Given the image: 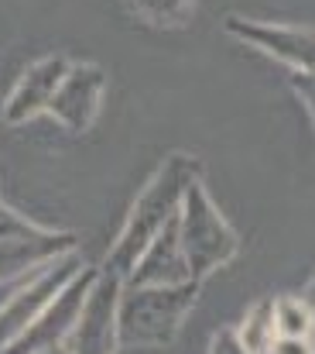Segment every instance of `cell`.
Returning a JSON list of instances; mask_svg holds the SVG:
<instances>
[{
    "mask_svg": "<svg viewBox=\"0 0 315 354\" xmlns=\"http://www.w3.org/2000/svg\"><path fill=\"white\" fill-rule=\"evenodd\" d=\"M199 176H203V165L189 151H175V155H168L161 162V169L148 179V186L134 200L123 231H120V237L113 241V248L106 254V268L113 275H120V279L130 275V268L137 265V258L144 254V248L179 214V203H182L185 189Z\"/></svg>",
    "mask_w": 315,
    "mask_h": 354,
    "instance_id": "6da1fadb",
    "label": "cell"
},
{
    "mask_svg": "<svg viewBox=\"0 0 315 354\" xmlns=\"http://www.w3.org/2000/svg\"><path fill=\"white\" fill-rule=\"evenodd\" d=\"M203 282H179V286H120L116 299V334L120 344L130 348H165L182 330L185 317L199 303Z\"/></svg>",
    "mask_w": 315,
    "mask_h": 354,
    "instance_id": "7a4b0ae2",
    "label": "cell"
},
{
    "mask_svg": "<svg viewBox=\"0 0 315 354\" xmlns=\"http://www.w3.org/2000/svg\"><path fill=\"white\" fill-rule=\"evenodd\" d=\"M175 221H179L182 254H185V261H189V275H192L196 282L210 279L216 268H223L226 261L236 258L240 237L223 221V214L216 210V203L210 200L203 179H196V183L185 189Z\"/></svg>",
    "mask_w": 315,
    "mask_h": 354,
    "instance_id": "3957f363",
    "label": "cell"
},
{
    "mask_svg": "<svg viewBox=\"0 0 315 354\" xmlns=\"http://www.w3.org/2000/svg\"><path fill=\"white\" fill-rule=\"evenodd\" d=\"M96 272H100L96 265H83V268L69 279V286L34 317V324H28L7 348H0V354H38V351H45V348L65 344L72 324L79 320V310H83V303H86V292H90Z\"/></svg>",
    "mask_w": 315,
    "mask_h": 354,
    "instance_id": "277c9868",
    "label": "cell"
},
{
    "mask_svg": "<svg viewBox=\"0 0 315 354\" xmlns=\"http://www.w3.org/2000/svg\"><path fill=\"white\" fill-rule=\"evenodd\" d=\"M120 286L123 279L113 275L110 268H100L86 303L79 310V320L72 324L65 348L69 354H116L120 348V334H116V299H120Z\"/></svg>",
    "mask_w": 315,
    "mask_h": 354,
    "instance_id": "5b68a950",
    "label": "cell"
},
{
    "mask_svg": "<svg viewBox=\"0 0 315 354\" xmlns=\"http://www.w3.org/2000/svg\"><path fill=\"white\" fill-rule=\"evenodd\" d=\"M72 248H76L72 234L45 231L0 203V275H17V272L38 268Z\"/></svg>",
    "mask_w": 315,
    "mask_h": 354,
    "instance_id": "8992f818",
    "label": "cell"
},
{
    "mask_svg": "<svg viewBox=\"0 0 315 354\" xmlns=\"http://www.w3.org/2000/svg\"><path fill=\"white\" fill-rule=\"evenodd\" d=\"M79 268H83V261L76 258V248L65 251V254H59L55 261H48V265L0 310V348H7L28 324H34V317L69 286V279H72Z\"/></svg>",
    "mask_w": 315,
    "mask_h": 354,
    "instance_id": "52a82bcc",
    "label": "cell"
},
{
    "mask_svg": "<svg viewBox=\"0 0 315 354\" xmlns=\"http://www.w3.org/2000/svg\"><path fill=\"white\" fill-rule=\"evenodd\" d=\"M226 31L236 35L240 41H247V45L267 52L271 59L292 66L295 73H315V31L312 28L230 17V21H226Z\"/></svg>",
    "mask_w": 315,
    "mask_h": 354,
    "instance_id": "ba28073f",
    "label": "cell"
},
{
    "mask_svg": "<svg viewBox=\"0 0 315 354\" xmlns=\"http://www.w3.org/2000/svg\"><path fill=\"white\" fill-rule=\"evenodd\" d=\"M103 93H106V73L93 62H72L69 73L62 76L52 104H48V114L59 120L62 127L69 131H86L100 107H103Z\"/></svg>",
    "mask_w": 315,
    "mask_h": 354,
    "instance_id": "9c48e42d",
    "label": "cell"
},
{
    "mask_svg": "<svg viewBox=\"0 0 315 354\" xmlns=\"http://www.w3.org/2000/svg\"><path fill=\"white\" fill-rule=\"evenodd\" d=\"M69 66L72 62L62 52H52V55L34 59L21 73V80L14 83V90L7 93L3 120L7 124H24V120L45 114L48 104H52V97H55V90H59V83H62V76L69 73Z\"/></svg>",
    "mask_w": 315,
    "mask_h": 354,
    "instance_id": "30bf717a",
    "label": "cell"
},
{
    "mask_svg": "<svg viewBox=\"0 0 315 354\" xmlns=\"http://www.w3.org/2000/svg\"><path fill=\"white\" fill-rule=\"evenodd\" d=\"M123 282H134V286H179V282H192L189 261L182 254L179 221L175 217L154 234V241L144 248V254L137 258V265L130 268V275Z\"/></svg>",
    "mask_w": 315,
    "mask_h": 354,
    "instance_id": "8fae6325",
    "label": "cell"
},
{
    "mask_svg": "<svg viewBox=\"0 0 315 354\" xmlns=\"http://www.w3.org/2000/svg\"><path fill=\"white\" fill-rule=\"evenodd\" d=\"M274 330L278 337H315V317L305 296L274 299Z\"/></svg>",
    "mask_w": 315,
    "mask_h": 354,
    "instance_id": "7c38bea8",
    "label": "cell"
},
{
    "mask_svg": "<svg viewBox=\"0 0 315 354\" xmlns=\"http://www.w3.org/2000/svg\"><path fill=\"white\" fill-rule=\"evenodd\" d=\"M236 334H240V341L247 344L250 354H267L271 341L278 337V330H274V299L254 303L250 313L243 317V324L236 327Z\"/></svg>",
    "mask_w": 315,
    "mask_h": 354,
    "instance_id": "4fadbf2b",
    "label": "cell"
},
{
    "mask_svg": "<svg viewBox=\"0 0 315 354\" xmlns=\"http://www.w3.org/2000/svg\"><path fill=\"white\" fill-rule=\"evenodd\" d=\"M137 17L158 24V28H175V24H185L189 14H192V3L196 0H123Z\"/></svg>",
    "mask_w": 315,
    "mask_h": 354,
    "instance_id": "5bb4252c",
    "label": "cell"
},
{
    "mask_svg": "<svg viewBox=\"0 0 315 354\" xmlns=\"http://www.w3.org/2000/svg\"><path fill=\"white\" fill-rule=\"evenodd\" d=\"M210 354H250V351H247V344L240 341L236 327H219L210 341Z\"/></svg>",
    "mask_w": 315,
    "mask_h": 354,
    "instance_id": "9a60e30c",
    "label": "cell"
},
{
    "mask_svg": "<svg viewBox=\"0 0 315 354\" xmlns=\"http://www.w3.org/2000/svg\"><path fill=\"white\" fill-rule=\"evenodd\" d=\"M267 354H315V337H274Z\"/></svg>",
    "mask_w": 315,
    "mask_h": 354,
    "instance_id": "2e32d148",
    "label": "cell"
},
{
    "mask_svg": "<svg viewBox=\"0 0 315 354\" xmlns=\"http://www.w3.org/2000/svg\"><path fill=\"white\" fill-rule=\"evenodd\" d=\"M292 86H295L298 100L309 107V114L315 120V73H292Z\"/></svg>",
    "mask_w": 315,
    "mask_h": 354,
    "instance_id": "e0dca14e",
    "label": "cell"
},
{
    "mask_svg": "<svg viewBox=\"0 0 315 354\" xmlns=\"http://www.w3.org/2000/svg\"><path fill=\"white\" fill-rule=\"evenodd\" d=\"M305 299H309V306H312V317H315V275H312V282H309V289H305Z\"/></svg>",
    "mask_w": 315,
    "mask_h": 354,
    "instance_id": "ac0fdd59",
    "label": "cell"
},
{
    "mask_svg": "<svg viewBox=\"0 0 315 354\" xmlns=\"http://www.w3.org/2000/svg\"><path fill=\"white\" fill-rule=\"evenodd\" d=\"M38 354H69V348L65 344H55V348H45V351H38Z\"/></svg>",
    "mask_w": 315,
    "mask_h": 354,
    "instance_id": "d6986e66",
    "label": "cell"
}]
</instances>
